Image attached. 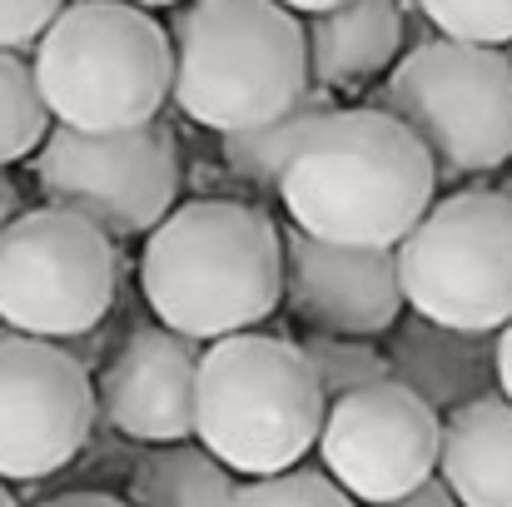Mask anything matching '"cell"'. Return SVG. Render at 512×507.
<instances>
[{
	"mask_svg": "<svg viewBox=\"0 0 512 507\" xmlns=\"http://www.w3.org/2000/svg\"><path fill=\"white\" fill-rule=\"evenodd\" d=\"M50 135V110L35 85V65L0 50V165H20Z\"/></svg>",
	"mask_w": 512,
	"mask_h": 507,
	"instance_id": "19",
	"label": "cell"
},
{
	"mask_svg": "<svg viewBox=\"0 0 512 507\" xmlns=\"http://www.w3.org/2000/svg\"><path fill=\"white\" fill-rule=\"evenodd\" d=\"M309 40V75L329 90L363 85L393 65L403 45V10L398 0H339L314 15L304 30Z\"/></svg>",
	"mask_w": 512,
	"mask_h": 507,
	"instance_id": "16",
	"label": "cell"
},
{
	"mask_svg": "<svg viewBox=\"0 0 512 507\" xmlns=\"http://www.w3.org/2000/svg\"><path fill=\"white\" fill-rule=\"evenodd\" d=\"M438 473L468 507H512V403L468 398L443 413Z\"/></svg>",
	"mask_w": 512,
	"mask_h": 507,
	"instance_id": "15",
	"label": "cell"
},
{
	"mask_svg": "<svg viewBox=\"0 0 512 507\" xmlns=\"http://www.w3.org/2000/svg\"><path fill=\"white\" fill-rule=\"evenodd\" d=\"M15 214H20V189L10 184V174H5V165H0V229H5Z\"/></svg>",
	"mask_w": 512,
	"mask_h": 507,
	"instance_id": "25",
	"label": "cell"
},
{
	"mask_svg": "<svg viewBox=\"0 0 512 507\" xmlns=\"http://www.w3.org/2000/svg\"><path fill=\"white\" fill-rule=\"evenodd\" d=\"M284 299L319 334H388L408 309L398 284V249L334 244L294 224L284 234Z\"/></svg>",
	"mask_w": 512,
	"mask_h": 507,
	"instance_id": "12",
	"label": "cell"
},
{
	"mask_svg": "<svg viewBox=\"0 0 512 507\" xmlns=\"http://www.w3.org/2000/svg\"><path fill=\"white\" fill-rule=\"evenodd\" d=\"M95 428V383L55 338L0 334V478L35 483L85 448Z\"/></svg>",
	"mask_w": 512,
	"mask_h": 507,
	"instance_id": "11",
	"label": "cell"
},
{
	"mask_svg": "<svg viewBox=\"0 0 512 507\" xmlns=\"http://www.w3.org/2000/svg\"><path fill=\"white\" fill-rule=\"evenodd\" d=\"M130 5H145V10H155V5H174V0H130Z\"/></svg>",
	"mask_w": 512,
	"mask_h": 507,
	"instance_id": "28",
	"label": "cell"
},
{
	"mask_svg": "<svg viewBox=\"0 0 512 507\" xmlns=\"http://www.w3.org/2000/svg\"><path fill=\"white\" fill-rule=\"evenodd\" d=\"M433 30L453 40L478 45H508L512 40V0H418Z\"/></svg>",
	"mask_w": 512,
	"mask_h": 507,
	"instance_id": "21",
	"label": "cell"
},
{
	"mask_svg": "<svg viewBox=\"0 0 512 507\" xmlns=\"http://www.w3.org/2000/svg\"><path fill=\"white\" fill-rule=\"evenodd\" d=\"M120 284L110 234L60 204L20 209L0 229V324L35 338L90 334Z\"/></svg>",
	"mask_w": 512,
	"mask_h": 507,
	"instance_id": "8",
	"label": "cell"
},
{
	"mask_svg": "<svg viewBox=\"0 0 512 507\" xmlns=\"http://www.w3.org/2000/svg\"><path fill=\"white\" fill-rule=\"evenodd\" d=\"M443 413L403 378H378L324 408L319 453L324 473L358 503H403L438 473Z\"/></svg>",
	"mask_w": 512,
	"mask_h": 507,
	"instance_id": "10",
	"label": "cell"
},
{
	"mask_svg": "<svg viewBox=\"0 0 512 507\" xmlns=\"http://www.w3.org/2000/svg\"><path fill=\"white\" fill-rule=\"evenodd\" d=\"M35 85L50 120L130 130L160 115L174 85L170 30L130 0H75L35 40Z\"/></svg>",
	"mask_w": 512,
	"mask_h": 507,
	"instance_id": "5",
	"label": "cell"
},
{
	"mask_svg": "<svg viewBox=\"0 0 512 507\" xmlns=\"http://www.w3.org/2000/svg\"><path fill=\"white\" fill-rule=\"evenodd\" d=\"M498 388H503V398L512 403V319L498 329Z\"/></svg>",
	"mask_w": 512,
	"mask_h": 507,
	"instance_id": "24",
	"label": "cell"
},
{
	"mask_svg": "<svg viewBox=\"0 0 512 507\" xmlns=\"http://www.w3.org/2000/svg\"><path fill=\"white\" fill-rule=\"evenodd\" d=\"M65 0H0V50H25L60 15Z\"/></svg>",
	"mask_w": 512,
	"mask_h": 507,
	"instance_id": "23",
	"label": "cell"
},
{
	"mask_svg": "<svg viewBox=\"0 0 512 507\" xmlns=\"http://www.w3.org/2000/svg\"><path fill=\"white\" fill-rule=\"evenodd\" d=\"M498 189H503V194H508V199H512V179H508V184H498Z\"/></svg>",
	"mask_w": 512,
	"mask_h": 507,
	"instance_id": "29",
	"label": "cell"
},
{
	"mask_svg": "<svg viewBox=\"0 0 512 507\" xmlns=\"http://www.w3.org/2000/svg\"><path fill=\"white\" fill-rule=\"evenodd\" d=\"M393 249L413 314L488 334L512 319V199L503 189H463L428 204Z\"/></svg>",
	"mask_w": 512,
	"mask_h": 507,
	"instance_id": "7",
	"label": "cell"
},
{
	"mask_svg": "<svg viewBox=\"0 0 512 507\" xmlns=\"http://www.w3.org/2000/svg\"><path fill=\"white\" fill-rule=\"evenodd\" d=\"M304 353H309V363H314L319 388H324V398H329V403L343 398V393H353V388L378 383V378H393L388 353H383V348H373L368 338L319 334V329H314V338L304 343Z\"/></svg>",
	"mask_w": 512,
	"mask_h": 507,
	"instance_id": "20",
	"label": "cell"
},
{
	"mask_svg": "<svg viewBox=\"0 0 512 507\" xmlns=\"http://www.w3.org/2000/svg\"><path fill=\"white\" fill-rule=\"evenodd\" d=\"M234 493H239L234 473L204 443L189 448L184 438L155 443V453H145L130 478V498L150 507H219L234 503Z\"/></svg>",
	"mask_w": 512,
	"mask_h": 507,
	"instance_id": "17",
	"label": "cell"
},
{
	"mask_svg": "<svg viewBox=\"0 0 512 507\" xmlns=\"http://www.w3.org/2000/svg\"><path fill=\"white\" fill-rule=\"evenodd\" d=\"M329 110H339L329 85L304 90L289 110H279V115H269V120L249 125V130H229V135H224V165L234 169V174H244L249 184L279 189V174L289 165V155L299 150V140H304Z\"/></svg>",
	"mask_w": 512,
	"mask_h": 507,
	"instance_id": "18",
	"label": "cell"
},
{
	"mask_svg": "<svg viewBox=\"0 0 512 507\" xmlns=\"http://www.w3.org/2000/svg\"><path fill=\"white\" fill-rule=\"evenodd\" d=\"M179 110L204 130H249L309 90V40L279 0H194L174 20Z\"/></svg>",
	"mask_w": 512,
	"mask_h": 507,
	"instance_id": "4",
	"label": "cell"
},
{
	"mask_svg": "<svg viewBox=\"0 0 512 507\" xmlns=\"http://www.w3.org/2000/svg\"><path fill=\"white\" fill-rule=\"evenodd\" d=\"M438 165L388 110H329L289 155V219L334 244H398L433 204Z\"/></svg>",
	"mask_w": 512,
	"mask_h": 507,
	"instance_id": "1",
	"label": "cell"
},
{
	"mask_svg": "<svg viewBox=\"0 0 512 507\" xmlns=\"http://www.w3.org/2000/svg\"><path fill=\"white\" fill-rule=\"evenodd\" d=\"M234 503H319V507H334V503H348L339 483L329 473H309V468H279V473H264L254 483H244L234 493Z\"/></svg>",
	"mask_w": 512,
	"mask_h": 507,
	"instance_id": "22",
	"label": "cell"
},
{
	"mask_svg": "<svg viewBox=\"0 0 512 507\" xmlns=\"http://www.w3.org/2000/svg\"><path fill=\"white\" fill-rule=\"evenodd\" d=\"M35 184L50 204L95 219L115 239L150 234L179 189L174 135L160 115L130 130H75L55 120L35 150Z\"/></svg>",
	"mask_w": 512,
	"mask_h": 507,
	"instance_id": "9",
	"label": "cell"
},
{
	"mask_svg": "<svg viewBox=\"0 0 512 507\" xmlns=\"http://www.w3.org/2000/svg\"><path fill=\"white\" fill-rule=\"evenodd\" d=\"M10 503H15V493H10V483L0 478V507H10Z\"/></svg>",
	"mask_w": 512,
	"mask_h": 507,
	"instance_id": "27",
	"label": "cell"
},
{
	"mask_svg": "<svg viewBox=\"0 0 512 507\" xmlns=\"http://www.w3.org/2000/svg\"><path fill=\"white\" fill-rule=\"evenodd\" d=\"M383 110L428 145L438 174H483L512 160V60L503 45L438 35L408 50L388 75Z\"/></svg>",
	"mask_w": 512,
	"mask_h": 507,
	"instance_id": "6",
	"label": "cell"
},
{
	"mask_svg": "<svg viewBox=\"0 0 512 507\" xmlns=\"http://www.w3.org/2000/svg\"><path fill=\"white\" fill-rule=\"evenodd\" d=\"M324 388L304 343L274 334L209 338L194 373V438L244 478L309 458L324 428Z\"/></svg>",
	"mask_w": 512,
	"mask_h": 507,
	"instance_id": "3",
	"label": "cell"
},
{
	"mask_svg": "<svg viewBox=\"0 0 512 507\" xmlns=\"http://www.w3.org/2000/svg\"><path fill=\"white\" fill-rule=\"evenodd\" d=\"M393 348V378H403L413 393H423L438 413L483 398L498 383V334L488 329H453L423 314H398V324L388 329Z\"/></svg>",
	"mask_w": 512,
	"mask_h": 507,
	"instance_id": "14",
	"label": "cell"
},
{
	"mask_svg": "<svg viewBox=\"0 0 512 507\" xmlns=\"http://www.w3.org/2000/svg\"><path fill=\"white\" fill-rule=\"evenodd\" d=\"M279 5H289V10H304V15H319V10H329V5H339V0H279Z\"/></svg>",
	"mask_w": 512,
	"mask_h": 507,
	"instance_id": "26",
	"label": "cell"
},
{
	"mask_svg": "<svg viewBox=\"0 0 512 507\" xmlns=\"http://www.w3.org/2000/svg\"><path fill=\"white\" fill-rule=\"evenodd\" d=\"M194 338L160 324L135 329L100 383L105 418L135 443H174L194 433Z\"/></svg>",
	"mask_w": 512,
	"mask_h": 507,
	"instance_id": "13",
	"label": "cell"
},
{
	"mask_svg": "<svg viewBox=\"0 0 512 507\" xmlns=\"http://www.w3.org/2000/svg\"><path fill=\"white\" fill-rule=\"evenodd\" d=\"M140 289L155 319L194 343L254 329L284 299L279 224L234 199H189L150 229Z\"/></svg>",
	"mask_w": 512,
	"mask_h": 507,
	"instance_id": "2",
	"label": "cell"
}]
</instances>
